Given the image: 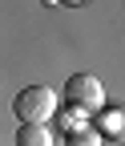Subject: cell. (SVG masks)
Listing matches in <instances>:
<instances>
[{
    "mask_svg": "<svg viewBox=\"0 0 125 146\" xmlns=\"http://www.w3.org/2000/svg\"><path fill=\"white\" fill-rule=\"evenodd\" d=\"M12 114L20 122H41L45 126L52 114H57V94L45 89V85H24L20 94H16V102H12Z\"/></svg>",
    "mask_w": 125,
    "mask_h": 146,
    "instance_id": "6da1fadb",
    "label": "cell"
},
{
    "mask_svg": "<svg viewBox=\"0 0 125 146\" xmlns=\"http://www.w3.org/2000/svg\"><path fill=\"white\" fill-rule=\"evenodd\" d=\"M65 98H69V110H81V114H93L105 102V85L93 77V73H73L65 81Z\"/></svg>",
    "mask_w": 125,
    "mask_h": 146,
    "instance_id": "7a4b0ae2",
    "label": "cell"
},
{
    "mask_svg": "<svg viewBox=\"0 0 125 146\" xmlns=\"http://www.w3.org/2000/svg\"><path fill=\"white\" fill-rule=\"evenodd\" d=\"M16 146H52L48 126H41V122H20V130H16Z\"/></svg>",
    "mask_w": 125,
    "mask_h": 146,
    "instance_id": "3957f363",
    "label": "cell"
},
{
    "mask_svg": "<svg viewBox=\"0 0 125 146\" xmlns=\"http://www.w3.org/2000/svg\"><path fill=\"white\" fill-rule=\"evenodd\" d=\"M121 110H109V114H101L97 122V138H121Z\"/></svg>",
    "mask_w": 125,
    "mask_h": 146,
    "instance_id": "277c9868",
    "label": "cell"
},
{
    "mask_svg": "<svg viewBox=\"0 0 125 146\" xmlns=\"http://www.w3.org/2000/svg\"><path fill=\"white\" fill-rule=\"evenodd\" d=\"M69 146H101V138H97L93 126H73L69 130Z\"/></svg>",
    "mask_w": 125,
    "mask_h": 146,
    "instance_id": "5b68a950",
    "label": "cell"
},
{
    "mask_svg": "<svg viewBox=\"0 0 125 146\" xmlns=\"http://www.w3.org/2000/svg\"><path fill=\"white\" fill-rule=\"evenodd\" d=\"M61 4H81V0H61Z\"/></svg>",
    "mask_w": 125,
    "mask_h": 146,
    "instance_id": "8992f818",
    "label": "cell"
}]
</instances>
